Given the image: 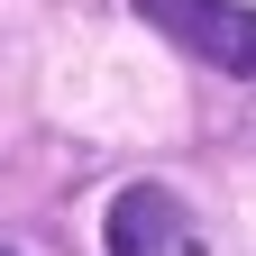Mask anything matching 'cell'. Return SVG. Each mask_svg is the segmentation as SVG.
Returning <instances> with one entry per match:
<instances>
[{
	"instance_id": "obj_3",
	"label": "cell",
	"mask_w": 256,
	"mask_h": 256,
	"mask_svg": "<svg viewBox=\"0 0 256 256\" xmlns=\"http://www.w3.org/2000/svg\"><path fill=\"white\" fill-rule=\"evenodd\" d=\"M0 256H10V247H0Z\"/></svg>"
},
{
	"instance_id": "obj_2",
	"label": "cell",
	"mask_w": 256,
	"mask_h": 256,
	"mask_svg": "<svg viewBox=\"0 0 256 256\" xmlns=\"http://www.w3.org/2000/svg\"><path fill=\"white\" fill-rule=\"evenodd\" d=\"M110 256H210V238L165 183H128L110 202Z\"/></svg>"
},
{
	"instance_id": "obj_1",
	"label": "cell",
	"mask_w": 256,
	"mask_h": 256,
	"mask_svg": "<svg viewBox=\"0 0 256 256\" xmlns=\"http://www.w3.org/2000/svg\"><path fill=\"white\" fill-rule=\"evenodd\" d=\"M146 28H165L183 55H202L210 74L256 82V10L247 0H138Z\"/></svg>"
}]
</instances>
